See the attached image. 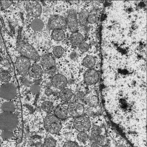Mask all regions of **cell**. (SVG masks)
I'll use <instances>...</instances> for the list:
<instances>
[{
	"instance_id": "1",
	"label": "cell",
	"mask_w": 147,
	"mask_h": 147,
	"mask_svg": "<svg viewBox=\"0 0 147 147\" xmlns=\"http://www.w3.org/2000/svg\"><path fill=\"white\" fill-rule=\"evenodd\" d=\"M18 83L16 77L9 82L0 84V101H20Z\"/></svg>"
},
{
	"instance_id": "2",
	"label": "cell",
	"mask_w": 147,
	"mask_h": 147,
	"mask_svg": "<svg viewBox=\"0 0 147 147\" xmlns=\"http://www.w3.org/2000/svg\"><path fill=\"white\" fill-rule=\"evenodd\" d=\"M22 112H0V130L13 131L22 122Z\"/></svg>"
},
{
	"instance_id": "3",
	"label": "cell",
	"mask_w": 147,
	"mask_h": 147,
	"mask_svg": "<svg viewBox=\"0 0 147 147\" xmlns=\"http://www.w3.org/2000/svg\"><path fill=\"white\" fill-rule=\"evenodd\" d=\"M44 123L46 130L52 134L57 133L62 126L60 119L51 113H48L44 119Z\"/></svg>"
},
{
	"instance_id": "4",
	"label": "cell",
	"mask_w": 147,
	"mask_h": 147,
	"mask_svg": "<svg viewBox=\"0 0 147 147\" xmlns=\"http://www.w3.org/2000/svg\"><path fill=\"white\" fill-rule=\"evenodd\" d=\"M16 49L22 55L29 59L36 61L39 56L34 48L27 42L23 41L19 42Z\"/></svg>"
},
{
	"instance_id": "5",
	"label": "cell",
	"mask_w": 147,
	"mask_h": 147,
	"mask_svg": "<svg viewBox=\"0 0 147 147\" xmlns=\"http://www.w3.org/2000/svg\"><path fill=\"white\" fill-rule=\"evenodd\" d=\"M30 66L31 62L30 59L23 56L18 57L15 62V74L26 77Z\"/></svg>"
},
{
	"instance_id": "6",
	"label": "cell",
	"mask_w": 147,
	"mask_h": 147,
	"mask_svg": "<svg viewBox=\"0 0 147 147\" xmlns=\"http://www.w3.org/2000/svg\"><path fill=\"white\" fill-rule=\"evenodd\" d=\"M41 62L45 72L49 75H53L56 70L55 61L50 55L46 53L41 57Z\"/></svg>"
},
{
	"instance_id": "7",
	"label": "cell",
	"mask_w": 147,
	"mask_h": 147,
	"mask_svg": "<svg viewBox=\"0 0 147 147\" xmlns=\"http://www.w3.org/2000/svg\"><path fill=\"white\" fill-rule=\"evenodd\" d=\"M21 101H0V112H22Z\"/></svg>"
},
{
	"instance_id": "8",
	"label": "cell",
	"mask_w": 147,
	"mask_h": 147,
	"mask_svg": "<svg viewBox=\"0 0 147 147\" xmlns=\"http://www.w3.org/2000/svg\"><path fill=\"white\" fill-rule=\"evenodd\" d=\"M74 128L79 132H86L90 128V121L87 117L81 116L76 117L73 122Z\"/></svg>"
},
{
	"instance_id": "9",
	"label": "cell",
	"mask_w": 147,
	"mask_h": 147,
	"mask_svg": "<svg viewBox=\"0 0 147 147\" xmlns=\"http://www.w3.org/2000/svg\"><path fill=\"white\" fill-rule=\"evenodd\" d=\"M66 25L65 18L60 15H54L50 17L48 22L49 28L52 30L65 28Z\"/></svg>"
},
{
	"instance_id": "10",
	"label": "cell",
	"mask_w": 147,
	"mask_h": 147,
	"mask_svg": "<svg viewBox=\"0 0 147 147\" xmlns=\"http://www.w3.org/2000/svg\"><path fill=\"white\" fill-rule=\"evenodd\" d=\"M26 9L28 14L30 16L38 17L41 15L42 9L40 3L36 1H29L27 2Z\"/></svg>"
},
{
	"instance_id": "11",
	"label": "cell",
	"mask_w": 147,
	"mask_h": 147,
	"mask_svg": "<svg viewBox=\"0 0 147 147\" xmlns=\"http://www.w3.org/2000/svg\"><path fill=\"white\" fill-rule=\"evenodd\" d=\"M67 109L69 114L76 118L82 116L84 113V108L82 103L74 101L69 104Z\"/></svg>"
},
{
	"instance_id": "12",
	"label": "cell",
	"mask_w": 147,
	"mask_h": 147,
	"mask_svg": "<svg viewBox=\"0 0 147 147\" xmlns=\"http://www.w3.org/2000/svg\"><path fill=\"white\" fill-rule=\"evenodd\" d=\"M99 74L95 69H88L85 72L84 76V80L88 85H91L96 84L99 80Z\"/></svg>"
},
{
	"instance_id": "13",
	"label": "cell",
	"mask_w": 147,
	"mask_h": 147,
	"mask_svg": "<svg viewBox=\"0 0 147 147\" xmlns=\"http://www.w3.org/2000/svg\"><path fill=\"white\" fill-rule=\"evenodd\" d=\"M51 84L55 88L61 90L66 87L67 84V80L66 78L63 75L57 74L53 77Z\"/></svg>"
},
{
	"instance_id": "14",
	"label": "cell",
	"mask_w": 147,
	"mask_h": 147,
	"mask_svg": "<svg viewBox=\"0 0 147 147\" xmlns=\"http://www.w3.org/2000/svg\"><path fill=\"white\" fill-rule=\"evenodd\" d=\"M71 32H76L78 30V22L76 11L74 9L69 10L67 15L66 23Z\"/></svg>"
},
{
	"instance_id": "15",
	"label": "cell",
	"mask_w": 147,
	"mask_h": 147,
	"mask_svg": "<svg viewBox=\"0 0 147 147\" xmlns=\"http://www.w3.org/2000/svg\"><path fill=\"white\" fill-rule=\"evenodd\" d=\"M42 72L40 66L37 64L33 65L29 67L27 77L34 79L38 78L41 76Z\"/></svg>"
},
{
	"instance_id": "16",
	"label": "cell",
	"mask_w": 147,
	"mask_h": 147,
	"mask_svg": "<svg viewBox=\"0 0 147 147\" xmlns=\"http://www.w3.org/2000/svg\"><path fill=\"white\" fill-rule=\"evenodd\" d=\"M0 71L15 73L13 65L9 60L6 58L3 59L0 61Z\"/></svg>"
},
{
	"instance_id": "17",
	"label": "cell",
	"mask_w": 147,
	"mask_h": 147,
	"mask_svg": "<svg viewBox=\"0 0 147 147\" xmlns=\"http://www.w3.org/2000/svg\"><path fill=\"white\" fill-rule=\"evenodd\" d=\"M16 77L15 73L0 71V84H3L11 82Z\"/></svg>"
},
{
	"instance_id": "18",
	"label": "cell",
	"mask_w": 147,
	"mask_h": 147,
	"mask_svg": "<svg viewBox=\"0 0 147 147\" xmlns=\"http://www.w3.org/2000/svg\"><path fill=\"white\" fill-rule=\"evenodd\" d=\"M59 95L60 98L62 100L67 102L72 99L73 96V93L70 89L65 88L60 90Z\"/></svg>"
},
{
	"instance_id": "19",
	"label": "cell",
	"mask_w": 147,
	"mask_h": 147,
	"mask_svg": "<svg viewBox=\"0 0 147 147\" xmlns=\"http://www.w3.org/2000/svg\"><path fill=\"white\" fill-rule=\"evenodd\" d=\"M90 139L91 141L95 142L100 146L106 144L107 142V138L105 136L92 133H91Z\"/></svg>"
},
{
	"instance_id": "20",
	"label": "cell",
	"mask_w": 147,
	"mask_h": 147,
	"mask_svg": "<svg viewBox=\"0 0 147 147\" xmlns=\"http://www.w3.org/2000/svg\"><path fill=\"white\" fill-rule=\"evenodd\" d=\"M54 115L60 119L66 118L68 115L67 108L63 106L57 107L54 111Z\"/></svg>"
},
{
	"instance_id": "21",
	"label": "cell",
	"mask_w": 147,
	"mask_h": 147,
	"mask_svg": "<svg viewBox=\"0 0 147 147\" xmlns=\"http://www.w3.org/2000/svg\"><path fill=\"white\" fill-rule=\"evenodd\" d=\"M84 39L83 35L80 33L76 32H73L70 38L71 43L74 45H79L82 42Z\"/></svg>"
},
{
	"instance_id": "22",
	"label": "cell",
	"mask_w": 147,
	"mask_h": 147,
	"mask_svg": "<svg viewBox=\"0 0 147 147\" xmlns=\"http://www.w3.org/2000/svg\"><path fill=\"white\" fill-rule=\"evenodd\" d=\"M44 26V24L42 20L38 18L33 19L30 24V26L32 28L36 31L42 30Z\"/></svg>"
},
{
	"instance_id": "23",
	"label": "cell",
	"mask_w": 147,
	"mask_h": 147,
	"mask_svg": "<svg viewBox=\"0 0 147 147\" xmlns=\"http://www.w3.org/2000/svg\"><path fill=\"white\" fill-rule=\"evenodd\" d=\"M51 36L52 38L56 41H60L65 38V34L62 29H57L53 30Z\"/></svg>"
},
{
	"instance_id": "24",
	"label": "cell",
	"mask_w": 147,
	"mask_h": 147,
	"mask_svg": "<svg viewBox=\"0 0 147 147\" xmlns=\"http://www.w3.org/2000/svg\"><path fill=\"white\" fill-rule=\"evenodd\" d=\"M96 60L95 58L91 56H87L83 60V65L88 69L92 68L94 66Z\"/></svg>"
},
{
	"instance_id": "25",
	"label": "cell",
	"mask_w": 147,
	"mask_h": 147,
	"mask_svg": "<svg viewBox=\"0 0 147 147\" xmlns=\"http://www.w3.org/2000/svg\"><path fill=\"white\" fill-rule=\"evenodd\" d=\"M89 15L88 11L85 9H82L80 11L79 13L78 19L81 25L85 26L86 24Z\"/></svg>"
},
{
	"instance_id": "26",
	"label": "cell",
	"mask_w": 147,
	"mask_h": 147,
	"mask_svg": "<svg viewBox=\"0 0 147 147\" xmlns=\"http://www.w3.org/2000/svg\"><path fill=\"white\" fill-rule=\"evenodd\" d=\"M53 108V103L49 101L44 102L41 105V109L44 111L48 113H51Z\"/></svg>"
},
{
	"instance_id": "27",
	"label": "cell",
	"mask_w": 147,
	"mask_h": 147,
	"mask_svg": "<svg viewBox=\"0 0 147 147\" xmlns=\"http://www.w3.org/2000/svg\"><path fill=\"white\" fill-rule=\"evenodd\" d=\"M56 146V141L51 138L46 139L43 144V147H55Z\"/></svg>"
},
{
	"instance_id": "28",
	"label": "cell",
	"mask_w": 147,
	"mask_h": 147,
	"mask_svg": "<svg viewBox=\"0 0 147 147\" xmlns=\"http://www.w3.org/2000/svg\"><path fill=\"white\" fill-rule=\"evenodd\" d=\"M78 140L80 142H84L88 138V136L85 132H80L77 136Z\"/></svg>"
},
{
	"instance_id": "29",
	"label": "cell",
	"mask_w": 147,
	"mask_h": 147,
	"mask_svg": "<svg viewBox=\"0 0 147 147\" xmlns=\"http://www.w3.org/2000/svg\"><path fill=\"white\" fill-rule=\"evenodd\" d=\"M64 50L63 47L60 46H57L53 49V55L56 57L61 56L63 54Z\"/></svg>"
},
{
	"instance_id": "30",
	"label": "cell",
	"mask_w": 147,
	"mask_h": 147,
	"mask_svg": "<svg viewBox=\"0 0 147 147\" xmlns=\"http://www.w3.org/2000/svg\"><path fill=\"white\" fill-rule=\"evenodd\" d=\"M1 136L3 138L5 139H9L13 138V133L12 131H2L1 134Z\"/></svg>"
},
{
	"instance_id": "31",
	"label": "cell",
	"mask_w": 147,
	"mask_h": 147,
	"mask_svg": "<svg viewBox=\"0 0 147 147\" xmlns=\"http://www.w3.org/2000/svg\"><path fill=\"white\" fill-rule=\"evenodd\" d=\"M78 48L81 52L83 53L86 52L88 50L89 46L88 43L82 42L78 45Z\"/></svg>"
},
{
	"instance_id": "32",
	"label": "cell",
	"mask_w": 147,
	"mask_h": 147,
	"mask_svg": "<svg viewBox=\"0 0 147 147\" xmlns=\"http://www.w3.org/2000/svg\"><path fill=\"white\" fill-rule=\"evenodd\" d=\"M102 129L101 127L97 125L93 126L91 129V132L97 134L99 135L102 133Z\"/></svg>"
},
{
	"instance_id": "33",
	"label": "cell",
	"mask_w": 147,
	"mask_h": 147,
	"mask_svg": "<svg viewBox=\"0 0 147 147\" xmlns=\"http://www.w3.org/2000/svg\"><path fill=\"white\" fill-rule=\"evenodd\" d=\"M96 21V17L94 14L89 15L87 19V23L90 24L95 23Z\"/></svg>"
},
{
	"instance_id": "34",
	"label": "cell",
	"mask_w": 147,
	"mask_h": 147,
	"mask_svg": "<svg viewBox=\"0 0 147 147\" xmlns=\"http://www.w3.org/2000/svg\"><path fill=\"white\" fill-rule=\"evenodd\" d=\"M63 147H79V146L78 144L75 142L68 141L64 143Z\"/></svg>"
},
{
	"instance_id": "35",
	"label": "cell",
	"mask_w": 147,
	"mask_h": 147,
	"mask_svg": "<svg viewBox=\"0 0 147 147\" xmlns=\"http://www.w3.org/2000/svg\"><path fill=\"white\" fill-rule=\"evenodd\" d=\"M0 2L2 7L4 9L9 7L12 3V1H1Z\"/></svg>"
},
{
	"instance_id": "36",
	"label": "cell",
	"mask_w": 147,
	"mask_h": 147,
	"mask_svg": "<svg viewBox=\"0 0 147 147\" xmlns=\"http://www.w3.org/2000/svg\"><path fill=\"white\" fill-rule=\"evenodd\" d=\"M78 56V54L77 52L75 51H72L69 55L70 58L72 60H76Z\"/></svg>"
},
{
	"instance_id": "37",
	"label": "cell",
	"mask_w": 147,
	"mask_h": 147,
	"mask_svg": "<svg viewBox=\"0 0 147 147\" xmlns=\"http://www.w3.org/2000/svg\"><path fill=\"white\" fill-rule=\"evenodd\" d=\"M53 93L52 90L49 88H47L45 91V94L47 96L51 95Z\"/></svg>"
},
{
	"instance_id": "38",
	"label": "cell",
	"mask_w": 147,
	"mask_h": 147,
	"mask_svg": "<svg viewBox=\"0 0 147 147\" xmlns=\"http://www.w3.org/2000/svg\"><path fill=\"white\" fill-rule=\"evenodd\" d=\"M91 147H101L95 142L91 141L90 144Z\"/></svg>"
},
{
	"instance_id": "39",
	"label": "cell",
	"mask_w": 147,
	"mask_h": 147,
	"mask_svg": "<svg viewBox=\"0 0 147 147\" xmlns=\"http://www.w3.org/2000/svg\"><path fill=\"white\" fill-rule=\"evenodd\" d=\"M101 147H110V146H109V145H107L106 144L105 145H104L102 146H101Z\"/></svg>"
},
{
	"instance_id": "40",
	"label": "cell",
	"mask_w": 147,
	"mask_h": 147,
	"mask_svg": "<svg viewBox=\"0 0 147 147\" xmlns=\"http://www.w3.org/2000/svg\"><path fill=\"white\" fill-rule=\"evenodd\" d=\"M118 147H123V146L122 145H120L119 146H118Z\"/></svg>"
}]
</instances>
